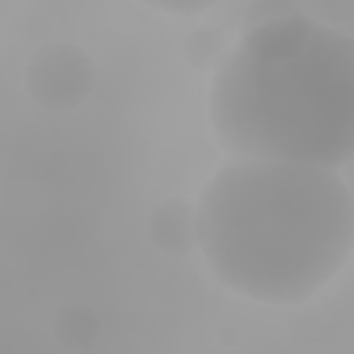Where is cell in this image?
Masks as SVG:
<instances>
[{
  "instance_id": "cell-1",
  "label": "cell",
  "mask_w": 354,
  "mask_h": 354,
  "mask_svg": "<svg viewBox=\"0 0 354 354\" xmlns=\"http://www.w3.org/2000/svg\"><path fill=\"white\" fill-rule=\"evenodd\" d=\"M210 272L260 305H301L354 252V194L338 169L231 157L198 202Z\"/></svg>"
},
{
  "instance_id": "cell-2",
  "label": "cell",
  "mask_w": 354,
  "mask_h": 354,
  "mask_svg": "<svg viewBox=\"0 0 354 354\" xmlns=\"http://www.w3.org/2000/svg\"><path fill=\"white\" fill-rule=\"evenodd\" d=\"M231 157L338 169L354 157V37L301 12L248 29L210 83Z\"/></svg>"
},
{
  "instance_id": "cell-3",
  "label": "cell",
  "mask_w": 354,
  "mask_h": 354,
  "mask_svg": "<svg viewBox=\"0 0 354 354\" xmlns=\"http://www.w3.org/2000/svg\"><path fill=\"white\" fill-rule=\"evenodd\" d=\"M145 4H153V8H161V12L189 17V12H206V8H214V4H223V0H145Z\"/></svg>"
}]
</instances>
